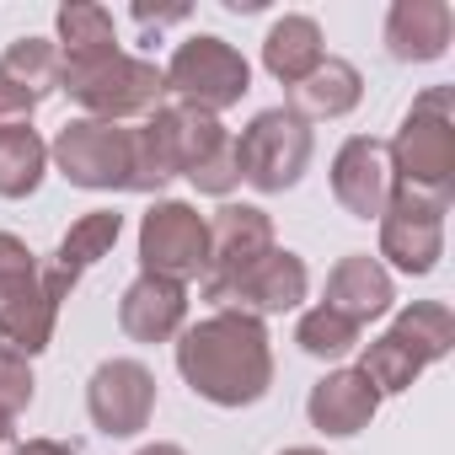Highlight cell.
Listing matches in <instances>:
<instances>
[{
	"label": "cell",
	"mask_w": 455,
	"mask_h": 455,
	"mask_svg": "<svg viewBox=\"0 0 455 455\" xmlns=\"http://www.w3.org/2000/svg\"><path fill=\"white\" fill-rule=\"evenodd\" d=\"M177 375L193 396L214 407H252L274 386V343L263 316L247 311H214L177 332Z\"/></svg>",
	"instance_id": "obj_1"
},
{
	"label": "cell",
	"mask_w": 455,
	"mask_h": 455,
	"mask_svg": "<svg viewBox=\"0 0 455 455\" xmlns=\"http://www.w3.org/2000/svg\"><path fill=\"white\" fill-rule=\"evenodd\" d=\"M231 134L220 118L182 108V102H161L140 129H129L134 150H129V193H161L172 177H188L204 156H214V145Z\"/></svg>",
	"instance_id": "obj_2"
},
{
	"label": "cell",
	"mask_w": 455,
	"mask_h": 455,
	"mask_svg": "<svg viewBox=\"0 0 455 455\" xmlns=\"http://www.w3.org/2000/svg\"><path fill=\"white\" fill-rule=\"evenodd\" d=\"M386 161L396 188L434 193V198L455 193V92L450 86H428L423 97H412L396 140L386 145Z\"/></svg>",
	"instance_id": "obj_3"
},
{
	"label": "cell",
	"mask_w": 455,
	"mask_h": 455,
	"mask_svg": "<svg viewBox=\"0 0 455 455\" xmlns=\"http://www.w3.org/2000/svg\"><path fill=\"white\" fill-rule=\"evenodd\" d=\"M60 92L102 124H129V118H150L166 102V81L161 65L140 60V54H108L97 65H60Z\"/></svg>",
	"instance_id": "obj_4"
},
{
	"label": "cell",
	"mask_w": 455,
	"mask_h": 455,
	"mask_svg": "<svg viewBox=\"0 0 455 455\" xmlns=\"http://www.w3.org/2000/svg\"><path fill=\"white\" fill-rule=\"evenodd\" d=\"M60 306L44 290V268L33 247L12 231H0V343L17 354H44L54 343Z\"/></svg>",
	"instance_id": "obj_5"
},
{
	"label": "cell",
	"mask_w": 455,
	"mask_h": 455,
	"mask_svg": "<svg viewBox=\"0 0 455 455\" xmlns=\"http://www.w3.org/2000/svg\"><path fill=\"white\" fill-rule=\"evenodd\" d=\"M166 97H177L182 108H198L209 118H220L225 108H236L252 92V65L214 33H198L188 44H177V54L161 70Z\"/></svg>",
	"instance_id": "obj_6"
},
{
	"label": "cell",
	"mask_w": 455,
	"mask_h": 455,
	"mask_svg": "<svg viewBox=\"0 0 455 455\" xmlns=\"http://www.w3.org/2000/svg\"><path fill=\"white\" fill-rule=\"evenodd\" d=\"M311 124H300L290 108H263L242 134H236V161H242V182H252L258 193H284L306 177L311 166Z\"/></svg>",
	"instance_id": "obj_7"
},
{
	"label": "cell",
	"mask_w": 455,
	"mask_h": 455,
	"mask_svg": "<svg viewBox=\"0 0 455 455\" xmlns=\"http://www.w3.org/2000/svg\"><path fill=\"white\" fill-rule=\"evenodd\" d=\"M204 263H209V220L193 204L156 198L140 220V274L193 284L204 279Z\"/></svg>",
	"instance_id": "obj_8"
},
{
	"label": "cell",
	"mask_w": 455,
	"mask_h": 455,
	"mask_svg": "<svg viewBox=\"0 0 455 455\" xmlns=\"http://www.w3.org/2000/svg\"><path fill=\"white\" fill-rule=\"evenodd\" d=\"M444 214H450V198L391 188V204L380 214V258L412 279L434 274L444 258Z\"/></svg>",
	"instance_id": "obj_9"
},
{
	"label": "cell",
	"mask_w": 455,
	"mask_h": 455,
	"mask_svg": "<svg viewBox=\"0 0 455 455\" xmlns=\"http://www.w3.org/2000/svg\"><path fill=\"white\" fill-rule=\"evenodd\" d=\"M129 129L124 124H102V118H70L54 145H49V161L60 166L65 182L76 188H92V193H113V188H129Z\"/></svg>",
	"instance_id": "obj_10"
},
{
	"label": "cell",
	"mask_w": 455,
	"mask_h": 455,
	"mask_svg": "<svg viewBox=\"0 0 455 455\" xmlns=\"http://www.w3.org/2000/svg\"><path fill=\"white\" fill-rule=\"evenodd\" d=\"M86 412L108 439H129L156 418V375L140 359H108L86 380Z\"/></svg>",
	"instance_id": "obj_11"
},
{
	"label": "cell",
	"mask_w": 455,
	"mask_h": 455,
	"mask_svg": "<svg viewBox=\"0 0 455 455\" xmlns=\"http://www.w3.org/2000/svg\"><path fill=\"white\" fill-rule=\"evenodd\" d=\"M306 290H311V274H306L300 252H290V247H274V252H263L252 268H242L231 284H220L214 295H204V300H214L220 311L279 316V311H295V306L306 300Z\"/></svg>",
	"instance_id": "obj_12"
},
{
	"label": "cell",
	"mask_w": 455,
	"mask_h": 455,
	"mask_svg": "<svg viewBox=\"0 0 455 455\" xmlns=\"http://www.w3.org/2000/svg\"><path fill=\"white\" fill-rule=\"evenodd\" d=\"M274 220L258 204H220L209 214V263H204V295L231 284L242 268H252L263 252H274Z\"/></svg>",
	"instance_id": "obj_13"
},
{
	"label": "cell",
	"mask_w": 455,
	"mask_h": 455,
	"mask_svg": "<svg viewBox=\"0 0 455 455\" xmlns=\"http://www.w3.org/2000/svg\"><path fill=\"white\" fill-rule=\"evenodd\" d=\"M391 161H386V145L370 140V134H354L338 145L332 156V198L354 214V220H380L386 204H391Z\"/></svg>",
	"instance_id": "obj_14"
},
{
	"label": "cell",
	"mask_w": 455,
	"mask_h": 455,
	"mask_svg": "<svg viewBox=\"0 0 455 455\" xmlns=\"http://www.w3.org/2000/svg\"><path fill=\"white\" fill-rule=\"evenodd\" d=\"M118 236H124V214L118 209H92V214H81L70 231L60 236V247H54V263L44 268V290H49V300L54 306H65L70 300V290L118 247Z\"/></svg>",
	"instance_id": "obj_15"
},
{
	"label": "cell",
	"mask_w": 455,
	"mask_h": 455,
	"mask_svg": "<svg viewBox=\"0 0 455 455\" xmlns=\"http://www.w3.org/2000/svg\"><path fill=\"white\" fill-rule=\"evenodd\" d=\"M118 327L134 343H172L188 327V284L140 274L118 300Z\"/></svg>",
	"instance_id": "obj_16"
},
{
	"label": "cell",
	"mask_w": 455,
	"mask_h": 455,
	"mask_svg": "<svg viewBox=\"0 0 455 455\" xmlns=\"http://www.w3.org/2000/svg\"><path fill=\"white\" fill-rule=\"evenodd\" d=\"M455 38V12L444 0H396L386 12V49L402 65H434L444 60Z\"/></svg>",
	"instance_id": "obj_17"
},
{
	"label": "cell",
	"mask_w": 455,
	"mask_h": 455,
	"mask_svg": "<svg viewBox=\"0 0 455 455\" xmlns=\"http://www.w3.org/2000/svg\"><path fill=\"white\" fill-rule=\"evenodd\" d=\"M322 306H332L338 316H348L354 327H364V322H375V316H386V311L396 306V284H391V274H386L380 258L348 252V258L332 263V274H327V300H322Z\"/></svg>",
	"instance_id": "obj_18"
},
{
	"label": "cell",
	"mask_w": 455,
	"mask_h": 455,
	"mask_svg": "<svg viewBox=\"0 0 455 455\" xmlns=\"http://www.w3.org/2000/svg\"><path fill=\"white\" fill-rule=\"evenodd\" d=\"M375 407H380V396L370 391V380L359 370H327L306 396V418L327 439H354L359 428H370Z\"/></svg>",
	"instance_id": "obj_19"
},
{
	"label": "cell",
	"mask_w": 455,
	"mask_h": 455,
	"mask_svg": "<svg viewBox=\"0 0 455 455\" xmlns=\"http://www.w3.org/2000/svg\"><path fill=\"white\" fill-rule=\"evenodd\" d=\"M359 97H364V76H359L348 60L327 54L300 86H290V102H284V108H290L300 124H332V118L354 113Z\"/></svg>",
	"instance_id": "obj_20"
},
{
	"label": "cell",
	"mask_w": 455,
	"mask_h": 455,
	"mask_svg": "<svg viewBox=\"0 0 455 455\" xmlns=\"http://www.w3.org/2000/svg\"><path fill=\"white\" fill-rule=\"evenodd\" d=\"M322 60H327V44H322L316 17L290 12V17H279V22L268 28V38H263V70H268L279 86H300Z\"/></svg>",
	"instance_id": "obj_21"
},
{
	"label": "cell",
	"mask_w": 455,
	"mask_h": 455,
	"mask_svg": "<svg viewBox=\"0 0 455 455\" xmlns=\"http://www.w3.org/2000/svg\"><path fill=\"white\" fill-rule=\"evenodd\" d=\"M54 49H60V65H97L108 54H118V28H113V12L97 6V0H70L54 17Z\"/></svg>",
	"instance_id": "obj_22"
},
{
	"label": "cell",
	"mask_w": 455,
	"mask_h": 455,
	"mask_svg": "<svg viewBox=\"0 0 455 455\" xmlns=\"http://www.w3.org/2000/svg\"><path fill=\"white\" fill-rule=\"evenodd\" d=\"M49 172V145L38 129H6L0 134V198H33Z\"/></svg>",
	"instance_id": "obj_23"
},
{
	"label": "cell",
	"mask_w": 455,
	"mask_h": 455,
	"mask_svg": "<svg viewBox=\"0 0 455 455\" xmlns=\"http://www.w3.org/2000/svg\"><path fill=\"white\" fill-rule=\"evenodd\" d=\"M391 338H402L423 364H434V359H444L455 348V316H450L444 300H412V306L396 311Z\"/></svg>",
	"instance_id": "obj_24"
},
{
	"label": "cell",
	"mask_w": 455,
	"mask_h": 455,
	"mask_svg": "<svg viewBox=\"0 0 455 455\" xmlns=\"http://www.w3.org/2000/svg\"><path fill=\"white\" fill-rule=\"evenodd\" d=\"M354 370L370 380V391H375V396H396V391H407L428 364H423L402 338L380 332V338H370V343H364V354H359V364H354Z\"/></svg>",
	"instance_id": "obj_25"
},
{
	"label": "cell",
	"mask_w": 455,
	"mask_h": 455,
	"mask_svg": "<svg viewBox=\"0 0 455 455\" xmlns=\"http://www.w3.org/2000/svg\"><path fill=\"white\" fill-rule=\"evenodd\" d=\"M0 81L22 86L38 102L49 92H60V49H54V38H17L6 54H0Z\"/></svg>",
	"instance_id": "obj_26"
},
{
	"label": "cell",
	"mask_w": 455,
	"mask_h": 455,
	"mask_svg": "<svg viewBox=\"0 0 455 455\" xmlns=\"http://www.w3.org/2000/svg\"><path fill=\"white\" fill-rule=\"evenodd\" d=\"M359 332H364V327H354V322L338 316L332 306H311V311H300V322H295V343H300V354H311V359H343V354L359 343Z\"/></svg>",
	"instance_id": "obj_27"
},
{
	"label": "cell",
	"mask_w": 455,
	"mask_h": 455,
	"mask_svg": "<svg viewBox=\"0 0 455 455\" xmlns=\"http://www.w3.org/2000/svg\"><path fill=\"white\" fill-rule=\"evenodd\" d=\"M188 182L198 188V193H209V198H231L236 193V182H242V161H236V134H225L220 145H214V156H204L193 172H188Z\"/></svg>",
	"instance_id": "obj_28"
},
{
	"label": "cell",
	"mask_w": 455,
	"mask_h": 455,
	"mask_svg": "<svg viewBox=\"0 0 455 455\" xmlns=\"http://www.w3.org/2000/svg\"><path fill=\"white\" fill-rule=\"evenodd\" d=\"M33 364H28V354H17V348H6L0 343V418H17V412H28V402H33Z\"/></svg>",
	"instance_id": "obj_29"
},
{
	"label": "cell",
	"mask_w": 455,
	"mask_h": 455,
	"mask_svg": "<svg viewBox=\"0 0 455 455\" xmlns=\"http://www.w3.org/2000/svg\"><path fill=\"white\" fill-rule=\"evenodd\" d=\"M33 113H38V97H28L12 81H0V134H6V129H28Z\"/></svg>",
	"instance_id": "obj_30"
},
{
	"label": "cell",
	"mask_w": 455,
	"mask_h": 455,
	"mask_svg": "<svg viewBox=\"0 0 455 455\" xmlns=\"http://www.w3.org/2000/svg\"><path fill=\"white\" fill-rule=\"evenodd\" d=\"M182 17H188V6H150V0H134V22H145V28L150 22L156 28L161 22H182Z\"/></svg>",
	"instance_id": "obj_31"
},
{
	"label": "cell",
	"mask_w": 455,
	"mask_h": 455,
	"mask_svg": "<svg viewBox=\"0 0 455 455\" xmlns=\"http://www.w3.org/2000/svg\"><path fill=\"white\" fill-rule=\"evenodd\" d=\"M17 455H76V450L60 439H28V444H17Z\"/></svg>",
	"instance_id": "obj_32"
},
{
	"label": "cell",
	"mask_w": 455,
	"mask_h": 455,
	"mask_svg": "<svg viewBox=\"0 0 455 455\" xmlns=\"http://www.w3.org/2000/svg\"><path fill=\"white\" fill-rule=\"evenodd\" d=\"M134 455H188V450L172 444V439H156V444H145V450H134Z\"/></svg>",
	"instance_id": "obj_33"
},
{
	"label": "cell",
	"mask_w": 455,
	"mask_h": 455,
	"mask_svg": "<svg viewBox=\"0 0 455 455\" xmlns=\"http://www.w3.org/2000/svg\"><path fill=\"white\" fill-rule=\"evenodd\" d=\"M279 455H327V450H316V444H290V450H279Z\"/></svg>",
	"instance_id": "obj_34"
},
{
	"label": "cell",
	"mask_w": 455,
	"mask_h": 455,
	"mask_svg": "<svg viewBox=\"0 0 455 455\" xmlns=\"http://www.w3.org/2000/svg\"><path fill=\"white\" fill-rule=\"evenodd\" d=\"M12 444V418H0V450Z\"/></svg>",
	"instance_id": "obj_35"
}]
</instances>
